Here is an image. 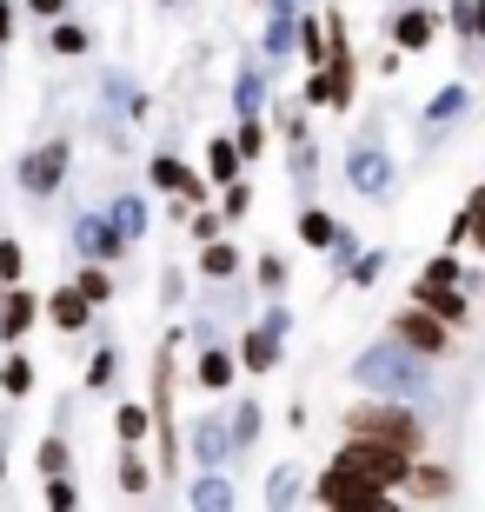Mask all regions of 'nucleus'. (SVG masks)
I'll return each mask as SVG.
<instances>
[{"label": "nucleus", "mask_w": 485, "mask_h": 512, "mask_svg": "<svg viewBox=\"0 0 485 512\" xmlns=\"http://www.w3.org/2000/svg\"><path fill=\"white\" fill-rule=\"evenodd\" d=\"M406 473H412V453L386 446V439H359L346 433L333 459H326V473L313 479V499L319 506H339V512H379L386 499L406 493Z\"/></svg>", "instance_id": "f257e3e1"}, {"label": "nucleus", "mask_w": 485, "mask_h": 512, "mask_svg": "<svg viewBox=\"0 0 485 512\" xmlns=\"http://www.w3.org/2000/svg\"><path fill=\"white\" fill-rule=\"evenodd\" d=\"M353 380L366 386V393L426 399V393H432V360L419 353V346H406L399 333H386V340H373V346L353 360Z\"/></svg>", "instance_id": "f03ea898"}, {"label": "nucleus", "mask_w": 485, "mask_h": 512, "mask_svg": "<svg viewBox=\"0 0 485 512\" xmlns=\"http://www.w3.org/2000/svg\"><path fill=\"white\" fill-rule=\"evenodd\" d=\"M346 433L359 439H386V446H399V453H426V419H419V406L412 399H392V393H366L359 406H346V419H339Z\"/></svg>", "instance_id": "7ed1b4c3"}, {"label": "nucleus", "mask_w": 485, "mask_h": 512, "mask_svg": "<svg viewBox=\"0 0 485 512\" xmlns=\"http://www.w3.org/2000/svg\"><path fill=\"white\" fill-rule=\"evenodd\" d=\"M67 173H74V147H67V140H40V147L20 153L14 180H20V193H34V200H54V193L67 187Z\"/></svg>", "instance_id": "20e7f679"}, {"label": "nucleus", "mask_w": 485, "mask_h": 512, "mask_svg": "<svg viewBox=\"0 0 485 512\" xmlns=\"http://www.w3.org/2000/svg\"><path fill=\"white\" fill-rule=\"evenodd\" d=\"M353 47H333V60L326 67H313V80H306V94H299V107H313V114H346L353 107Z\"/></svg>", "instance_id": "39448f33"}, {"label": "nucleus", "mask_w": 485, "mask_h": 512, "mask_svg": "<svg viewBox=\"0 0 485 512\" xmlns=\"http://www.w3.org/2000/svg\"><path fill=\"white\" fill-rule=\"evenodd\" d=\"M386 333H399V340H406V346H419L426 360H446V353H452V340H459V333H452V326L439 320L432 306H419V300H412V306H399V313H392V326H386Z\"/></svg>", "instance_id": "423d86ee"}, {"label": "nucleus", "mask_w": 485, "mask_h": 512, "mask_svg": "<svg viewBox=\"0 0 485 512\" xmlns=\"http://www.w3.org/2000/svg\"><path fill=\"white\" fill-rule=\"evenodd\" d=\"M346 180H353V193H366V200H386L392 180H399V167H392V153L366 133V140L346 153Z\"/></svg>", "instance_id": "0eeeda50"}, {"label": "nucleus", "mask_w": 485, "mask_h": 512, "mask_svg": "<svg viewBox=\"0 0 485 512\" xmlns=\"http://www.w3.org/2000/svg\"><path fill=\"white\" fill-rule=\"evenodd\" d=\"M74 247H80V260H107V266H113V260H127L133 240L113 227L107 207H100V213H80V220H74Z\"/></svg>", "instance_id": "6e6552de"}, {"label": "nucleus", "mask_w": 485, "mask_h": 512, "mask_svg": "<svg viewBox=\"0 0 485 512\" xmlns=\"http://www.w3.org/2000/svg\"><path fill=\"white\" fill-rule=\"evenodd\" d=\"M94 313H100V306L87 300V293H80L74 280H67V286H54V293L40 300V320L54 326V333H87V326H94Z\"/></svg>", "instance_id": "1a4fd4ad"}, {"label": "nucleus", "mask_w": 485, "mask_h": 512, "mask_svg": "<svg viewBox=\"0 0 485 512\" xmlns=\"http://www.w3.org/2000/svg\"><path fill=\"white\" fill-rule=\"evenodd\" d=\"M439 27H446V14L419 0V7H406V14L392 20V47H399V54H426L432 40H439Z\"/></svg>", "instance_id": "9d476101"}, {"label": "nucleus", "mask_w": 485, "mask_h": 512, "mask_svg": "<svg viewBox=\"0 0 485 512\" xmlns=\"http://www.w3.org/2000/svg\"><path fill=\"white\" fill-rule=\"evenodd\" d=\"M147 180L160 193H180L187 207H200V200H206V180L187 167V160H173V153H153V160H147Z\"/></svg>", "instance_id": "9b49d317"}, {"label": "nucleus", "mask_w": 485, "mask_h": 512, "mask_svg": "<svg viewBox=\"0 0 485 512\" xmlns=\"http://www.w3.org/2000/svg\"><path fill=\"white\" fill-rule=\"evenodd\" d=\"M34 320H40V293H27V286L14 280L7 293H0V340L20 346L27 333H34Z\"/></svg>", "instance_id": "f8f14e48"}, {"label": "nucleus", "mask_w": 485, "mask_h": 512, "mask_svg": "<svg viewBox=\"0 0 485 512\" xmlns=\"http://www.w3.org/2000/svg\"><path fill=\"white\" fill-rule=\"evenodd\" d=\"M193 380H200V393H226V386L240 380V353L220 346V340H206L200 360H193Z\"/></svg>", "instance_id": "ddd939ff"}, {"label": "nucleus", "mask_w": 485, "mask_h": 512, "mask_svg": "<svg viewBox=\"0 0 485 512\" xmlns=\"http://www.w3.org/2000/svg\"><path fill=\"white\" fill-rule=\"evenodd\" d=\"M412 300H419V306H432V313H439V320H446L452 333H466V326H472V300L459 293V286H432V280H412Z\"/></svg>", "instance_id": "4468645a"}, {"label": "nucleus", "mask_w": 485, "mask_h": 512, "mask_svg": "<svg viewBox=\"0 0 485 512\" xmlns=\"http://www.w3.org/2000/svg\"><path fill=\"white\" fill-rule=\"evenodd\" d=\"M233 353H240V373H273V366H280V353H286V340L273 333V326H246Z\"/></svg>", "instance_id": "2eb2a0df"}, {"label": "nucleus", "mask_w": 485, "mask_h": 512, "mask_svg": "<svg viewBox=\"0 0 485 512\" xmlns=\"http://www.w3.org/2000/svg\"><path fill=\"white\" fill-rule=\"evenodd\" d=\"M193 459H200V466H226V459H233V426H226L220 413L193 419Z\"/></svg>", "instance_id": "dca6fc26"}, {"label": "nucleus", "mask_w": 485, "mask_h": 512, "mask_svg": "<svg viewBox=\"0 0 485 512\" xmlns=\"http://www.w3.org/2000/svg\"><path fill=\"white\" fill-rule=\"evenodd\" d=\"M459 493V479H452V466H432V459H412V473H406V499H452Z\"/></svg>", "instance_id": "f3484780"}, {"label": "nucleus", "mask_w": 485, "mask_h": 512, "mask_svg": "<svg viewBox=\"0 0 485 512\" xmlns=\"http://www.w3.org/2000/svg\"><path fill=\"white\" fill-rule=\"evenodd\" d=\"M240 167H246L240 140H233V133H213V140H206V180H213V187H233Z\"/></svg>", "instance_id": "a211bd4d"}, {"label": "nucleus", "mask_w": 485, "mask_h": 512, "mask_svg": "<svg viewBox=\"0 0 485 512\" xmlns=\"http://www.w3.org/2000/svg\"><path fill=\"white\" fill-rule=\"evenodd\" d=\"M472 107V87L466 80H452V87H439V94L426 100V133H439V127H452V120Z\"/></svg>", "instance_id": "6ab92c4d"}, {"label": "nucleus", "mask_w": 485, "mask_h": 512, "mask_svg": "<svg viewBox=\"0 0 485 512\" xmlns=\"http://www.w3.org/2000/svg\"><path fill=\"white\" fill-rule=\"evenodd\" d=\"M153 486H160V466H147V459H140V446H120V493H127V499H147Z\"/></svg>", "instance_id": "aec40b11"}, {"label": "nucleus", "mask_w": 485, "mask_h": 512, "mask_svg": "<svg viewBox=\"0 0 485 512\" xmlns=\"http://www.w3.org/2000/svg\"><path fill=\"white\" fill-rule=\"evenodd\" d=\"M193 266H200V280H233V273H240V247H233L226 233L220 240H200V260Z\"/></svg>", "instance_id": "412c9836"}, {"label": "nucleus", "mask_w": 485, "mask_h": 512, "mask_svg": "<svg viewBox=\"0 0 485 512\" xmlns=\"http://www.w3.org/2000/svg\"><path fill=\"white\" fill-rule=\"evenodd\" d=\"M113 433H120V446H140V439L153 433V406L147 399H127V406L113 413Z\"/></svg>", "instance_id": "4be33fe9"}, {"label": "nucleus", "mask_w": 485, "mask_h": 512, "mask_svg": "<svg viewBox=\"0 0 485 512\" xmlns=\"http://www.w3.org/2000/svg\"><path fill=\"white\" fill-rule=\"evenodd\" d=\"M299 240H306L313 253H326V247L339 240V220H333L326 207H299Z\"/></svg>", "instance_id": "5701e85b"}, {"label": "nucleus", "mask_w": 485, "mask_h": 512, "mask_svg": "<svg viewBox=\"0 0 485 512\" xmlns=\"http://www.w3.org/2000/svg\"><path fill=\"white\" fill-rule=\"evenodd\" d=\"M253 280H260V293H266V300H280V293H286V280H293L286 253H280V247H266L260 260H253Z\"/></svg>", "instance_id": "b1692460"}, {"label": "nucleus", "mask_w": 485, "mask_h": 512, "mask_svg": "<svg viewBox=\"0 0 485 512\" xmlns=\"http://www.w3.org/2000/svg\"><path fill=\"white\" fill-rule=\"evenodd\" d=\"M452 34L459 47H485V0H452Z\"/></svg>", "instance_id": "393cba45"}, {"label": "nucleus", "mask_w": 485, "mask_h": 512, "mask_svg": "<svg viewBox=\"0 0 485 512\" xmlns=\"http://www.w3.org/2000/svg\"><path fill=\"white\" fill-rule=\"evenodd\" d=\"M0 393H7V399H27V393H34V360H27L20 346H7V366H0Z\"/></svg>", "instance_id": "a878e982"}, {"label": "nucleus", "mask_w": 485, "mask_h": 512, "mask_svg": "<svg viewBox=\"0 0 485 512\" xmlns=\"http://www.w3.org/2000/svg\"><path fill=\"white\" fill-rule=\"evenodd\" d=\"M47 47H54L60 60H80L87 47H94V40H87V27H80V20H67V14H60L54 27H47Z\"/></svg>", "instance_id": "bb28decb"}, {"label": "nucleus", "mask_w": 485, "mask_h": 512, "mask_svg": "<svg viewBox=\"0 0 485 512\" xmlns=\"http://www.w3.org/2000/svg\"><path fill=\"white\" fill-rule=\"evenodd\" d=\"M193 506H233V479L220 473V466H200V479H193Z\"/></svg>", "instance_id": "cd10ccee"}, {"label": "nucleus", "mask_w": 485, "mask_h": 512, "mask_svg": "<svg viewBox=\"0 0 485 512\" xmlns=\"http://www.w3.org/2000/svg\"><path fill=\"white\" fill-rule=\"evenodd\" d=\"M107 220L127 233V240H140V233H147V200H140V193H120V200L107 207Z\"/></svg>", "instance_id": "c85d7f7f"}, {"label": "nucleus", "mask_w": 485, "mask_h": 512, "mask_svg": "<svg viewBox=\"0 0 485 512\" xmlns=\"http://www.w3.org/2000/svg\"><path fill=\"white\" fill-rule=\"evenodd\" d=\"M233 107H240V114H266V74L260 67H240V80H233Z\"/></svg>", "instance_id": "c756f323"}, {"label": "nucleus", "mask_w": 485, "mask_h": 512, "mask_svg": "<svg viewBox=\"0 0 485 512\" xmlns=\"http://www.w3.org/2000/svg\"><path fill=\"white\" fill-rule=\"evenodd\" d=\"M74 286H80L94 306H107V300H113V266H107V260H87V266L74 273Z\"/></svg>", "instance_id": "7c9ffc66"}, {"label": "nucleus", "mask_w": 485, "mask_h": 512, "mask_svg": "<svg viewBox=\"0 0 485 512\" xmlns=\"http://www.w3.org/2000/svg\"><path fill=\"white\" fill-rule=\"evenodd\" d=\"M113 380H120V346H100V353H94V360H87V393H107V386Z\"/></svg>", "instance_id": "2f4dec72"}, {"label": "nucleus", "mask_w": 485, "mask_h": 512, "mask_svg": "<svg viewBox=\"0 0 485 512\" xmlns=\"http://www.w3.org/2000/svg\"><path fill=\"white\" fill-rule=\"evenodd\" d=\"M226 426H233V453H240V446H253V439H260L266 413H260V406H253V399H240V406H233V419H226Z\"/></svg>", "instance_id": "473e14b6"}, {"label": "nucleus", "mask_w": 485, "mask_h": 512, "mask_svg": "<svg viewBox=\"0 0 485 512\" xmlns=\"http://www.w3.org/2000/svg\"><path fill=\"white\" fill-rule=\"evenodd\" d=\"M233 140H240V153H246V160H266V120H260V114H240Z\"/></svg>", "instance_id": "72a5a7b5"}, {"label": "nucleus", "mask_w": 485, "mask_h": 512, "mask_svg": "<svg viewBox=\"0 0 485 512\" xmlns=\"http://www.w3.org/2000/svg\"><path fill=\"white\" fill-rule=\"evenodd\" d=\"M419 280H432V286H459V280H466V266H459V253H439V260H426V266H419Z\"/></svg>", "instance_id": "f704fd0d"}, {"label": "nucleus", "mask_w": 485, "mask_h": 512, "mask_svg": "<svg viewBox=\"0 0 485 512\" xmlns=\"http://www.w3.org/2000/svg\"><path fill=\"white\" fill-rule=\"evenodd\" d=\"M299 499V473L293 466H273V473H266V506H293Z\"/></svg>", "instance_id": "c9c22d12"}, {"label": "nucleus", "mask_w": 485, "mask_h": 512, "mask_svg": "<svg viewBox=\"0 0 485 512\" xmlns=\"http://www.w3.org/2000/svg\"><path fill=\"white\" fill-rule=\"evenodd\" d=\"M67 459H74V453H67V439H60V433H47V439H40V479L67 473Z\"/></svg>", "instance_id": "e433bc0d"}, {"label": "nucleus", "mask_w": 485, "mask_h": 512, "mask_svg": "<svg viewBox=\"0 0 485 512\" xmlns=\"http://www.w3.org/2000/svg\"><path fill=\"white\" fill-rule=\"evenodd\" d=\"M20 273H27V247H20L14 233H0V280L14 286V280H20Z\"/></svg>", "instance_id": "4c0bfd02"}, {"label": "nucleus", "mask_w": 485, "mask_h": 512, "mask_svg": "<svg viewBox=\"0 0 485 512\" xmlns=\"http://www.w3.org/2000/svg\"><path fill=\"white\" fill-rule=\"evenodd\" d=\"M466 220H472V240H466V247H479V253H485V180L466 193Z\"/></svg>", "instance_id": "58836bf2"}, {"label": "nucleus", "mask_w": 485, "mask_h": 512, "mask_svg": "<svg viewBox=\"0 0 485 512\" xmlns=\"http://www.w3.org/2000/svg\"><path fill=\"white\" fill-rule=\"evenodd\" d=\"M379 273H386V253H359V260L346 266V280H353V286H379Z\"/></svg>", "instance_id": "ea45409f"}, {"label": "nucleus", "mask_w": 485, "mask_h": 512, "mask_svg": "<svg viewBox=\"0 0 485 512\" xmlns=\"http://www.w3.org/2000/svg\"><path fill=\"white\" fill-rule=\"evenodd\" d=\"M40 499H47V506H54V512H67V506H80V486H74V479H67V473H54V479H47V493H40Z\"/></svg>", "instance_id": "a19ab883"}, {"label": "nucleus", "mask_w": 485, "mask_h": 512, "mask_svg": "<svg viewBox=\"0 0 485 512\" xmlns=\"http://www.w3.org/2000/svg\"><path fill=\"white\" fill-rule=\"evenodd\" d=\"M226 220H246V213H253V187H246V180H233V187H226Z\"/></svg>", "instance_id": "79ce46f5"}, {"label": "nucleus", "mask_w": 485, "mask_h": 512, "mask_svg": "<svg viewBox=\"0 0 485 512\" xmlns=\"http://www.w3.org/2000/svg\"><path fill=\"white\" fill-rule=\"evenodd\" d=\"M220 220H226V213L200 207V213H193V240H220Z\"/></svg>", "instance_id": "37998d69"}, {"label": "nucleus", "mask_w": 485, "mask_h": 512, "mask_svg": "<svg viewBox=\"0 0 485 512\" xmlns=\"http://www.w3.org/2000/svg\"><path fill=\"white\" fill-rule=\"evenodd\" d=\"M260 326H273V333H280V340H286V333H293V313H286V306L273 300V306H266V320H260Z\"/></svg>", "instance_id": "c03bdc74"}, {"label": "nucleus", "mask_w": 485, "mask_h": 512, "mask_svg": "<svg viewBox=\"0 0 485 512\" xmlns=\"http://www.w3.org/2000/svg\"><path fill=\"white\" fill-rule=\"evenodd\" d=\"M14 27H20V7H14V0H0V47L14 40Z\"/></svg>", "instance_id": "a18cd8bd"}, {"label": "nucleus", "mask_w": 485, "mask_h": 512, "mask_svg": "<svg viewBox=\"0 0 485 512\" xmlns=\"http://www.w3.org/2000/svg\"><path fill=\"white\" fill-rule=\"evenodd\" d=\"M27 14H40V20H60V14H67V0H27Z\"/></svg>", "instance_id": "49530a36"}, {"label": "nucleus", "mask_w": 485, "mask_h": 512, "mask_svg": "<svg viewBox=\"0 0 485 512\" xmlns=\"http://www.w3.org/2000/svg\"><path fill=\"white\" fill-rule=\"evenodd\" d=\"M273 14H299V0H273Z\"/></svg>", "instance_id": "de8ad7c7"}, {"label": "nucleus", "mask_w": 485, "mask_h": 512, "mask_svg": "<svg viewBox=\"0 0 485 512\" xmlns=\"http://www.w3.org/2000/svg\"><path fill=\"white\" fill-rule=\"evenodd\" d=\"M0 486H7V446H0Z\"/></svg>", "instance_id": "09e8293b"}, {"label": "nucleus", "mask_w": 485, "mask_h": 512, "mask_svg": "<svg viewBox=\"0 0 485 512\" xmlns=\"http://www.w3.org/2000/svg\"><path fill=\"white\" fill-rule=\"evenodd\" d=\"M160 7H173V0H160Z\"/></svg>", "instance_id": "8fccbe9b"}]
</instances>
